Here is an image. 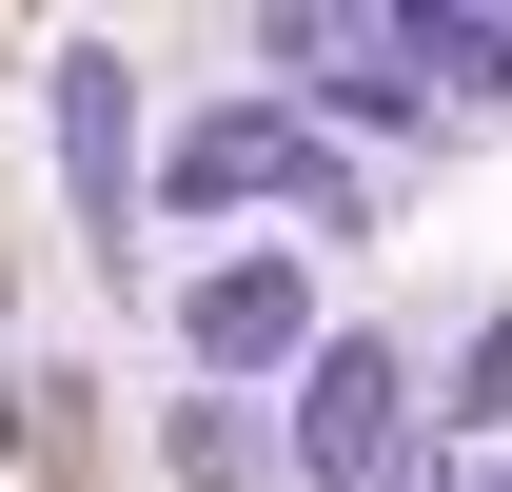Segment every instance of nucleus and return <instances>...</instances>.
Masks as SVG:
<instances>
[{"mask_svg": "<svg viewBox=\"0 0 512 492\" xmlns=\"http://www.w3.org/2000/svg\"><path fill=\"white\" fill-rule=\"evenodd\" d=\"M414 453V355L394 335H316L296 355V492H394Z\"/></svg>", "mask_w": 512, "mask_h": 492, "instance_id": "obj_1", "label": "nucleus"}, {"mask_svg": "<svg viewBox=\"0 0 512 492\" xmlns=\"http://www.w3.org/2000/svg\"><path fill=\"white\" fill-rule=\"evenodd\" d=\"M434 414H453V433H512V315H493V335L434 374Z\"/></svg>", "mask_w": 512, "mask_h": 492, "instance_id": "obj_8", "label": "nucleus"}, {"mask_svg": "<svg viewBox=\"0 0 512 492\" xmlns=\"http://www.w3.org/2000/svg\"><path fill=\"white\" fill-rule=\"evenodd\" d=\"M256 79L276 99H316V119H355V138H434V79H414V40L394 20H256Z\"/></svg>", "mask_w": 512, "mask_h": 492, "instance_id": "obj_3", "label": "nucleus"}, {"mask_svg": "<svg viewBox=\"0 0 512 492\" xmlns=\"http://www.w3.org/2000/svg\"><path fill=\"white\" fill-rule=\"evenodd\" d=\"M178 335H197V374L237 394V374H276V355H316V276H296V256H217V276L178 296Z\"/></svg>", "mask_w": 512, "mask_h": 492, "instance_id": "obj_4", "label": "nucleus"}, {"mask_svg": "<svg viewBox=\"0 0 512 492\" xmlns=\"http://www.w3.org/2000/svg\"><path fill=\"white\" fill-rule=\"evenodd\" d=\"M473 492H512V453H493V473H473Z\"/></svg>", "mask_w": 512, "mask_h": 492, "instance_id": "obj_9", "label": "nucleus"}, {"mask_svg": "<svg viewBox=\"0 0 512 492\" xmlns=\"http://www.w3.org/2000/svg\"><path fill=\"white\" fill-rule=\"evenodd\" d=\"M394 40H414V79H434V99H512V20H473V0H414Z\"/></svg>", "mask_w": 512, "mask_h": 492, "instance_id": "obj_6", "label": "nucleus"}, {"mask_svg": "<svg viewBox=\"0 0 512 492\" xmlns=\"http://www.w3.org/2000/svg\"><path fill=\"white\" fill-rule=\"evenodd\" d=\"M138 197H197V217H237V197H276V217H355V158H335L316 119H197L178 158H138Z\"/></svg>", "mask_w": 512, "mask_h": 492, "instance_id": "obj_2", "label": "nucleus"}, {"mask_svg": "<svg viewBox=\"0 0 512 492\" xmlns=\"http://www.w3.org/2000/svg\"><path fill=\"white\" fill-rule=\"evenodd\" d=\"M178 492H256V414H237V394L178 414Z\"/></svg>", "mask_w": 512, "mask_h": 492, "instance_id": "obj_7", "label": "nucleus"}, {"mask_svg": "<svg viewBox=\"0 0 512 492\" xmlns=\"http://www.w3.org/2000/svg\"><path fill=\"white\" fill-rule=\"evenodd\" d=\"M138 79L119 60H99V40H60V178H79V237H99V256H119V217H138Z\"/></svg>", "mask_w": 512, "mask_h": 492, "instance_id": "obj_5", "label": "nucleus"}]
</instances>
